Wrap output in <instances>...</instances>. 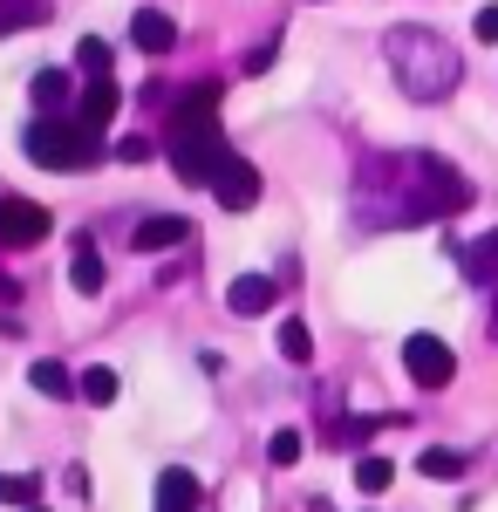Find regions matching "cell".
Returning a JSON list of instances; mask_svg holds the SVG:
<instances>
[{
	"label": "cell",
	"instance_id": "6da1fadb",
	"mask_svg": "<svg viewBox=\"0 0 498 512\" xmlns=\"http://www.w3.org/2000/svg\"><path fill=\"white\" fill-rule=\"evenodd\" d=\"M464 205H471V178L444 158H369L362 164V212H376V226L458 219Z\"/></svg>",
	"mask_w": 498,
	"mask_h": 512
},
{
	"label": "cell",
	"instance_id": "7a4b0ae2",
	"mask_svg": "<svg viewBox=\"0 0 498 512\" xmlns=\"http://www.w3.org/2000/svg\"><path fill=\"white\" fill-rule=\"evenodd\" d=\"M389 69L410 103H444L464 76V55L430 28H389Z\"/></svg>",
	"mask_w": 498,
	"mask_h": 512
},
{
	"label": "cell",
	"instance_id": "3957f363",
	"mask_svg": "<svg viewBox=\"0 0 498 512\" xmlns=\"http://www.w3.org/2000/svg\"><path fill=\"white\" fill-rule=\"evenodd\" d=\"M21 144H28V164L41 171H89L103 158V130H89L82 117H35Z\"/></svg>",
	"mask_w": 498,
	"mask_h": 512
},
{
	"label": "cell",
	"instance_id": "277c9868",
	"mask_svg": "<svg viewBox=\"0 0 498 512\" xmlns=\"http://www.w3.org/2000/svg\"><path fill=\"white\" fill-rule=\"evenodd\" d=\"M164 158H171V171H178L185 185H212V171H219V158H226L219 123H171Z\"/></svg>",
	"mask_w": 498,
	"mask_h": 512
},
{
	"label": "cell",
	"instance_id": "5b68a950",
	"mask_svg": "<svg viewBox=\"0 0 498 512\" xmlns=\"http://www.w3.org/2000/svg\"><path fill=\"white\" fill-rule=\"evenodd\" d=\"M403 369H410L417 390H451L458 355H451V342H437V335H410V342H403Z\"/></svg>",
	"mask_w": 498,
	"mask_h": 512
},
{
	"label": "cell",
	"instance_id": "8992f818",
	"mask_svg": "<svg viewBox=\"0 0 498 512\" xmlns=\"http://www.w3.org/2000/svg\"><path fill=\"white\" fill-rule=\"evenodd\" d=\"M212 198L226 212H253V198H260V171H253V158H239L232 144H226V158H219V171H212Z\"/></svg>",
	"mask_w": 498,
	"mask_h": 512
},
{
	"label": "cell",
	"instance_id": "52a82bcc",
	"mask_svg": "<svg viewBox=\"0 0 498 512\" xmlns=\"http://www.w3.org/2000/svg\"><path fill=\"white\" fill-rule=\"evenodd\" d=\"M48 239V212L35 198H0V246H35Z\"/></svg>",
	"mask_w": 498,
	"mask_h": 512
},
{
	"label": "cell",
	"instance_id": "ba28073f",
	"mask_svg": "<svg viewBox=\"0 0 498 512\" xmlns=\"http://www.w3.org/2000/svg\"><path fill=\"white\" fill-rule=\"evenodd\" d=\"M198 506H205V485H198L185 465L157 472V512H198Z\"/></svg>",
	"mask_w": 498,
	"mask_h": 512
},
{
	"label": "cell",
	"instance_id": "9c48e42d",
	"mask_svg": "<svg viewBox=\"0 0 498 512\" xmlns=\"http://www.w3.org/2000/svg\"><path fill=\"white\" fill-rule=\"evenodd\" d=\"M273 301H280V287H273L267 274H239V280L226 287V308H232V315H246V321H253V315H267Z\"/></svg>",
	"mask_w": 498,
	"mask_h": 512
},
{
	"label": "cell",
	"instance_id": "30bf717a",
	"mask_svg": "<svg viewBox=\"0 0 498 512\" xmlns=\"http://www.w3.org/2000/svg\"><path fill=\"white\" fill-rule=\"evenodd\" d=\"M171 123H219V82H185L171 96Z\"/></svg>",
	"mask_w": 498,
	"mask_h": 512
},
{
	"label": "cell",
	"instance_id": "8fae6325",
	"mask_svg": "<svg viewBox=\"0 0 498 512\" xmlns=\"http://www.w3.org/2000/svg\"><path fill=\"white\" fill-rule=\"evenodd\" d=\"M28 96H35L41 117H62V110L76 103V76H69V69H41V76L28 82Z\"/></svg>",
	"mask_w": 498,
	"mask_h": 512
},
{
	"label": "cell",
	"instance_id": "7c38bea8",
	"mask_svg": "<svg viewBox=\"0 0 498 512\" xmlns=\"http://www.w3.org/2000/svg\"><path fill=\"white\" fill-rule=\"evenodd\" d=\"M192 239V219H178V212H157L137 226V253H171V246H185Z\"/></svg>",
	"mask_w": 498,
	"mask_h": 512
},
{
	"label": "cell",
	"instance_id": "4fadbf2b",
	"mask_svg": "<svg viewBox=\"0 0 498 512\" xmlns=\"http://www.w3.org/2000/svg\"><path fill=\"white\" fill-rule=\"evenodd\" d=\"M130 41H137L144 55H171V48H178V21H171V14H157V7H144V14L130 21Z\"/></svg>",
	"mask_w": 498,
	"mask_h": 512
},
{
	"label": "cell",
	"instance_id": "5bb4252c",
	"mask_svg": "<svg viewBox=\"0 0 498 512\" xmlns=\"http://www.w3.org/2000/svg\"><path fill=\"white\" fill-rule=\"evenodd\" d=\"M116 110H123V96H116V82H110V76H89V89H82V110H76V117L89 123V130H103V123H110Z\"/></svg>",
	"mask_w": 498,
	"mask_h": 512
},
{
	"label": "cell",
	"instance_id": "9a60e30c",
	"mask_svg": "<svg viewBox=\"0 0 498 512\" xmlns=\"http://www.w3.org/2000/svg\"><path fill=\"white\" fill-rule=\"evenodd\" d=\"M28 383L41 396H82V376H69V362H28Z\"/></svg>",
	"mask_w": 498,
	"mask_h": 512
},
{
	"label": "cell",
	"instance_id": "2e32d148",
	"mask_svg": "<svg viewBox=\"0 0 498 512\" xmlns=\"http://www.w3.org/2000/svg\"><path fill=\"white\" fill-rule=\"evenodd\" d=\"M417 472H423V478H437V485H458V478H464V451H444V444H423Z\"/></svg>",
	"mask_w": 498,
	"mask_h": 512
},
{
	"label": "cell",
	"instance_id": "e0dca14e",
	"mask_svg": "<svg viewBox=\"0 0 498 512\" xmlns=\"http://www.w3.org/2000/svg\"><path fill=\"white\" fill-rule=\"evenodd\" d=\"M69 280H76V294H103V280H110L89 239H76V260H69Z\"/></svg>",
	"mask_w": 498,
	"mask_h": 512
},
{
	"label": "cell",
	"instance_id": "ac0fdd59",
	"mask_svg": "<svg viewBox=\"0 0 498 512\" xmlns=\"http://www.w3.org/2000/svg\"><path fill=\"white\" fill-rule=\"evenodd\" d=\"M464 274L485 280V287H498V233H485L478 246H464Z\"/></svg>",
	"mask_w": 498,
	"mask_h": 512
},
{
	"label": "cell",
	"instance_id": "d6986e66",
	"mask_svg": "<svg viewBox=\"0 0 498 512\" xmlns=\"http://www.w3.org/2000/svg\"><path fill=\"white\" fill-rule=\"evenodd\" d=\"M273 342H280V355H287V362H301V369L314 362V335H307V321H301V315L280 321V335H273Z\"/></svg>",
	"mask_w": 498,
	"mask_h": 512
},
{
	"label": "cell",
	"instance_id": "ffe728a7",
	"mask_svg": "<svg viewBox=\"0 0 498 512\" xmlns=\"http://www.w3.org/2000/svg\"><path fill=\"white\" fill-rule=\"evenodd\" d=\"M389 478H396V465H389L383 451H362V458H355V485H362L369 499H376V492H389Z\"/></svg>",
	"mask_w": 498,
	"mask_h": 512
},
{
	"label": "cell",
	"instance_id": "44dd1931",
	"mask_svg": "<svg viewBox=\"0 0 498 512\" xmlns=\"http://www.w3.org/2000/svg\"><path fill=\"white\" fill-rule=\"evenodd\" d=\"M116 390H123V383H116V369H103V362H96V369H82V403H96V410H103V403H116Z\"/></svg>",
	"mask_w": 498,
	"mask_h": 512
},
{
	"label": "cell",
	"instance_id": "7402d4cb",
	"mask_svg": "<svg viewBox=\"0 0 498 512\" xmlns=\"http://www.w3.org/2000/svg\"><path fill=\"white\" fill-rule=\"evenodd\" d=\"M376 424H389V417H342V424H328V444H342V451H355L362 437L376 431Z\"/></svg>",
	"mask_w": 498,
	"mask_h": 512
},
{
	"label": "cell",
	"instance_id": "603a6c76",
	"mask_svg": "<svg viewBox=\"0 0 498 512\" xmlns=\"http://www.w3.org/2000/svg\"><path fill=\"white\" fill-rule=\"evenodd\" d=\"M76 69L82 76H110V41H96V35L76 41Z\"/></svg>",
	"mask_w": 498,
	"mask_h": 512
},
{
	"label": "cell",
	"instance_id": "cb8c5ba5",
	"mask_svg": "<svg viewBox=\"0 0 498 512\" xmlns=\"http://www.w3.org/2000/svg\"><path fill=\"white\" fill-rule=\"evenodd\" d=\"M28 21H41L35 0H0V35H7V28H28Z\"/></svg>",
	"mask_w": 498,
	"mask_h": 512
},
{
	"label": "cell",
	"instance_id": "d4e9b609",
	"mask_svg": "<svg viewBox=\"0 0 498 512\" xmlns=\"http://www.w3.org/2000/svg\"><path fill=\"white\" fill-rule=\"evenodd\" d=\"M267 458H273V465H294V458H301V431H273L267 437Z\"/></svg>",
	"mask_w": 498,
	"mask_h": 512
},
{
	"label": "cell",
	"instance_id": "484cf974",
	"mask_svg": "<svg viewBox=\"0 0 498 512\" xmlns=\"http://www.w3.org/2000/svg\"><path fill=\"white\" fill-rule=\"evenodd\" d=\"M41 499V478H7V506H35Z\"/></svg>",
	"mask_w": 498,
	"mask_h": 512
},
{
	"label": "cell",
	"instance_id": "4316f807",
	"mask_svg": "<svg viewBox=\"0 0 498 512\" xmlns=\"http://www.w3.org/2000/svg\"><path fill=\"white\" fill-rule=\"evenodd\" d=\"M116 158H123V164H151V137H123Z\"/></svg>",
	"mask_w": 498,
	"mask_h": 512
},
{
	"label": "cell",
	"instance_id": "83f0119b",
	"mask_svg": "<svg viewBox=\"0 0 498 512\" xmlns=\"http://www.w3.org/2000/svg\"><path fill=\"white\" fill-rule=\"evenodd\" d=\"M471 35H478V41H498V7H478V14H471Z\"/></svg>",
	"mask_w": 498,
	"mask_h": 512
},
{
	"label": "cell",
	"instance_id": "f1b7e54d",
	"mask_svg": "<svg viewBox=\"0 0 498 512\" xmlns=\"http://www.w3.org/2000/svg\"><path fill=\"white\" fill-rule=\"evenodd\" d=\"M273 55H280V41H260V48L246 55V76H260V69H273Z\"/></svg>",
	"mask_w": 498,
	"mask_h": 512
},
{
	"label": "cell",
	"instance_id": "f546056e",
	"mask_svg": "<svg viewBox=\"0 0 498 512\" xmlns=\"http://www.w3.org/2000/svg\"><path fill=\"white\" fill-rule=\"evenodd\" d=\"M14 294H21V287H14V280H7V274H0V301H14Z\"/></svg>",
	"mask_w": 498,
	"mask_h": 512
},
{
	"label": "cell",
	"instance_id": "4dcf8cb0",
	"mask_svg": "<svg viewBox=\"0 0 498 512\" xmlns=\"http://www.w3.org/2000/svg\"><path fill=\"white\" fill-rule=\"evenodd\" d=\"M492 342H498V287H492Z\"/></svg>",
	"mask_w": 498,
	"mask_h": 512
},
{
	"label": "cell",
	"instance_id": "1f68e13d",
	"mask_svg": "<svg viewBox=\"0 0 498 512\" xmlns=\"http://www.w3.org/2000/svg\"><path fill=\"white\" fill-rule=\"evenodd\" d=\"M0 499H7V478H0Z\"/></svg>",
	"mask_w": 498,
	"mask_h": 512
},
{
	"label": "cell",
	"instance_id": "d6a6232c",
	"mask_svg": "<svg viewBox=\"0 0 498 512\" xmlns=\"http://www.w3.org/2000/svg\"><path fill=\"white\" fill-rule=\"evenodd\" d=\"M28 512H41V506H28Z\"/></svg>",
	"mask_w": 498,
	"mask_h": 512
}]
</instances>
